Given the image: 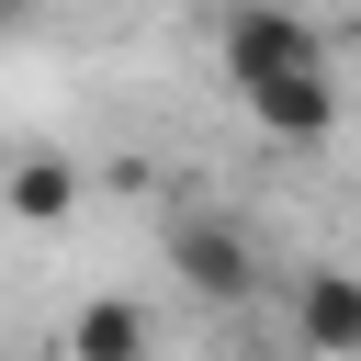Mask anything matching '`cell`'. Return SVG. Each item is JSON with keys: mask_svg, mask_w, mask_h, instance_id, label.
Instances as JSON below:
<instances>
[{"mask_svg": "<svg viewBox=\"0 0 361 361\" xmlns=\"http://www.w3.org/2000/svg\"><path fill=\"white\" fill-rule=\"evenodd\" d=\"M214 45H226L237 102H248V90H271V79H316V68H327V34H316L305 11H282V0H237V11L214 23Z\"/></svg>", "mask_w": 361, "mask_h": 361, "instance_id": "obj_1", "label": "cell"}, {"mask_svg": "<svg viewBox=\"0 0 361 361\" xmlns=\"http://www.w3.org/2000/svg\"><path fill=\"white\" fill-rule=\"evenodd\" d=\"M169 271H180L203 305H248V293H259V248H248V226H226V214H180V226H169Z\"/></svg>", "mask_w": 361, "mask_h": 361, "instance_id": "obj_2", "label": "cell"}, {"mask_svg": "<svg viewBox=\"0 0 361 361\" xmlns=\"http://www.w3.org/2000/svg\"><path fill=\"white\" fill-rule=\"evenodd\" d=\"M293 338L316 361H361V271H305L293 282Z\"/></svg>", "mask_w": 361, "mask_h": 361, "instance_id": "obj_3", "label": "cell"}, {"mask_svg": "<svg viewBox=\"0 0 361 361\" xmlns=\"http://www.w3.org/2000/svg\"><path fill=\"white\" fill-rule=\"evenodd\" d=\"M68 361H147V305L90 293V305L68 316Z\"/></svg>", "mask_w": 361, "mask_h": 361, "instance_id": "obj_4", "label": "cell"}, {"mask_svg": "<svg viewBox=\"0 0 361 361\" xmlns=\"http://www.w3.org/2000/svg\"><path fill=\"white\" fill-rule=\"evenodd\" d=\"M248 113H259L271 135H327V124H338V90H327V68H316V79H271V90H248Z\"/></svg>", "mask_w": 361, "mask_h": 361, "instance_id": "obj_5", "label": "cell"}, {"mask_svg": "<svg viewBox=\"0 0 361 361\" xmlns=\"http://www.w3.org/2000/svg\"><path fill=\"white\" fill-rule=\"evenodd\" d=\"M0 203H11L23 226H56V214L79 203V169H68V158H23V169L0 180Z\"/></svg>", "mask_w": 361, "mask_h": 361, "instance_id": "obj_6", "label": "cell"}, {"mask_svg": "<svg viewBox=\"0 0 361 361\" xmlns=\"http://www.w3.org/2000/svg\"><path fill=\"white\" fill-rule=\"evenodd\" d=\"M11 11H23V0H0V23H11Z\"/></svg>", "mask_w": 361, "mask_h": 361, "instance_id": "obj_7", "label": "cell"}]
</instances>
